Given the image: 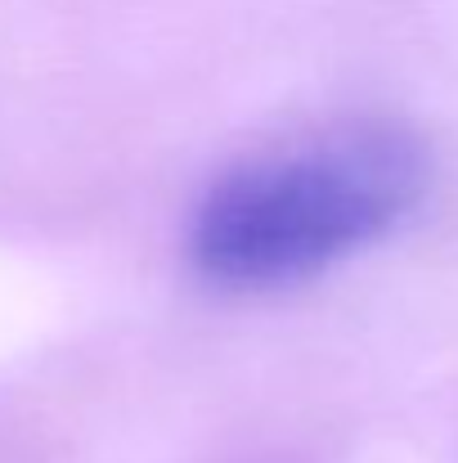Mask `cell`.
Wrapping results in <instances>:
<instances>
[{"label":"cell","instance_id":"1","mask_svg":"<svg viewBox=\"0 0 458 463\" xmlns=\"http://www.w3.org/2000/svg\"><path fill=\"white\" fill-rule=\"evenodd\" d=\"M423 145L382 122L332 127L229 166L193 207L189 266L225 293H279L387 239L423 198Z\"/></svg>","mask_w":458,"mask_h":463}]
</instances>
